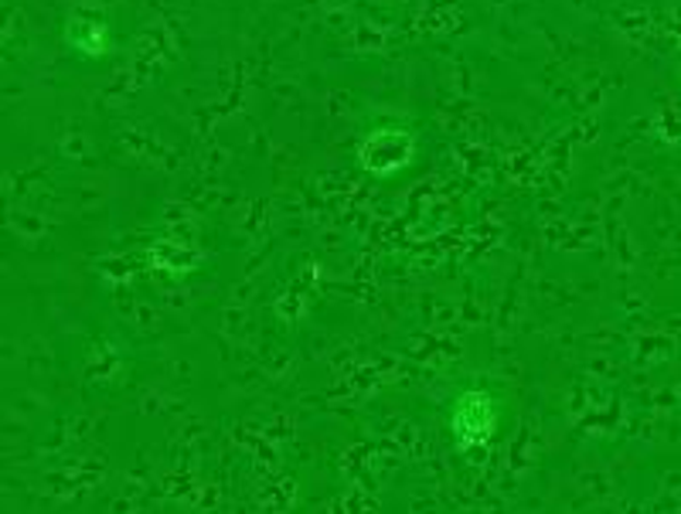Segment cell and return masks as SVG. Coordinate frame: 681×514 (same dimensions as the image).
<instances>
[{
    "instance_id": "cell-1",
    "label": "cell",
    "mask_w": 681,
    "mask_h": 514,
    "mask_svg": "<svg viewBox=\"0 0 681 514\" xmlns=\"http://www.w3.org/2000/svg\"><path fill=\"white\" fill-rule=\"evenodd\" d=\"M453 430L464 440H485L494 430V409L480 392H470L464 403L453 413Z\"/></svg>"
}]
</instances>
